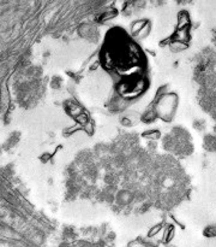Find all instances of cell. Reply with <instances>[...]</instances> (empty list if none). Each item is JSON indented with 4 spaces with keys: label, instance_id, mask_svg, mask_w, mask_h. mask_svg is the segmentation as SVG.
I'll use <instances>...</instances> for the list:
<instances>
[{
    "label": "cell",
    "instance_id": "obj_1",
    "mask_svg": "<svg viewBox=\"0 0 216 247\" xmlns=\"http://www.w3.org/2000/svg\"><path fill=\"white\" fill-rule=\"evenodd\" d=\"M141 70V66H138V65H133V66H130L129 69H126V70H124V71H119L120 75H124V76H132V75H135V74L137 73V71H139Z\"/></svg>",
    "mask_w": 216,
    "mask_h": 247
},
{
    "label": "cell",
    "instance_id": "obj_2",
    "mask_svg": "<svg viewBox=\"0 0 216 247\" xmlns=\"http://www.w3.org/2000/svg\"><path fill=\"white\" fill-rule=\"evenodd\" d=\"M76 121H77L81 125H85L86 123H88V116H86L85 114H79L78 116L76 117Z\"/></svg>",
    "mask_w": 216,
    "mask_h": 247
},
{
    "label": "cell",
    "instance_id": "obj_3",
    "mask_svg": "<svg viewBox=\"0 0 216 247\" xmlns=\"http://www.w3.org/2000/svg\"><path fill=\"white\" fill-rule=\"evenodd\" d=\"M144 24H145V22H136V23L132 26V31H133V33H137V31L139 33V31L145 27Z\"/></svg>",
    "mask_w": 216,
    "mask_h": 247
}]
</instances>
